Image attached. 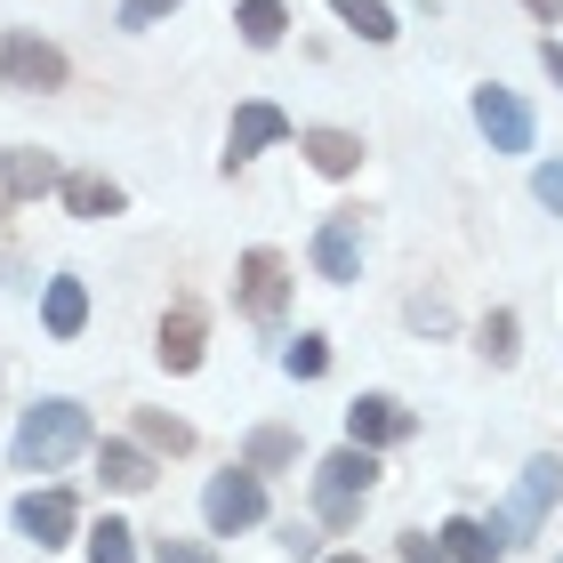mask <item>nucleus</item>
<instances>
[{
    "label": "nucleus",
    "instance_id": "obj_1",
    "mask_svg": "<svg viewBox=\"0 0 563 563\" xmlns=\"http://www.w3.org/2000/svg\"><path fill=\"white\" fill-rule=\"evenodd\" d=\"M81 443H89V411H81V402H65V395H48V402H33V411L16 419L9 459L24 475H48V467H65Z\"/></svg>",
    "mask_w": 563,
    "mask_h": 563
},
{
    "label": "nucleus",
    "instance_id": "obj_2",
    "mask_svg": "<svg viewBox=\"0 0 563 563\" xmlns=\"http://www.w3.org/2000/svg\"><path fill=\"white\" fill-rule=\"evenodd\" d=\"M555 499H563V459H555V451H540V459L523 467V483L507 492V507H499V516L483 523V531H492L499 548H507V540H531V531L548 523V507H555Z\"/></svg>",
    "mask_w": 563,
    "mask_h": 563
},
{
    "label": "nucleus",
    "instance_id": "obj_3",
    "mask_svg": "<svg viewBox=\"0 0 563 563\" xmlns=\"http://www.w3.org/2000/svg\"><path fill=\"white\" fill-rule=\"evenodd\" d=\"M371 483H378V459H371L363 443L330 451V459H322V475H314V507H322V523H330V531H346L354 516H363Z\"/></svg>",
    "mask_w": 563,
    "mask_h": 563
},
{
    "label": "nucleus",
    "instance_id": "obj_4",
    "mask_svg": "<svg viewBox=\"0 0 563 563\" xmlns=\"http://www.w3.org/2000/svg\"><path fill=\"white\" fill-rule=\"evenodd\" d=\"M201 523L218 531V540H234V531H250V523H266V483L250 475V467H225L210 492H201Z\"/></svg>",
    "mask_w": 563,
    "mask_h": 563
},
{
    "label": "nucleus",
    "instance_id": "obj_5",
    "mask_svg": "<svg viewBox=\"0 0 563 563\" xmlns=\"http://www.w3.org/2000/svg\"><path fill=\"white\" fill-rule=\"evenodd\" d=\"M0 81L48 97V89H65V57H57L41 33H9V41H0Z\"/></svg>",
    "mask_w": 563,
    "mask_h": 563
},
{
    "label": "nucleus",
    "instance_id": "obj_6",
    "mask_svg": "<svg viewBox=\"0 0 563 563\" xmlns=\"http://www.w3.org/2000/svg\"><path fill=\"white\" fill-rule=\"evenodd\" d=\"M475 121H483V137H492V153H531V106L516 89H475Z\"/></svg>",
    "mask_w": 563,
    "mask_h": 563
},
{
    "label": "nucleus",
    "instance_id": "obj_7",
    "mask_svg": "<svg viewBox=\"0 0 563 563\" xmlns=\"http://www.w3.org/2000/svg\"><path fill=\"white\" fill-rule=\"evenodd\" d=\"M242 306H250V322H282V306H290V266H282V250H250L242 258Z\"/></svg>",
    "mask_w": 563,
    "mask_h": 563
},
{
    "label": "nucleus",
    "instance_id": "obj_8",
    "mask_svg": "<svg viewBox=\"0 0 563 563\" xmlns=\"http://www.w3.org/2000/svg\"><path fill=\"white\" fill-rule=\"evenodd\" d=\"M411 427H419V419L402 411L395 395H354V402H346V434H354L363 451H378V443H402Z\"/></svg>",
    "mask_w": 563,
    "mask_h": 563
},
{
    "label": "nucleus",
    "instance_id": "obj_9",
    "mask_svg": "<svg viewBox=\"0 0 563 563\" xmlns=\"http://www.w3.org/2000/svg\"><path fill=\"white\" fill-rule=\"evenodd\" d=\"M314 266L330 282H363V218L339 210V218H322V234H314Z\"/></svg>",
    "mask_w": 563,
    "mask_h": 563
},
{
    "label": "nucleus",
    "instance_id": "obj_10",
    "mask_svg": "<svg viewBox=\"0 0 563 563\" xmlns=\"http://www.w3.org/2000/svg\"><path fill=\"white\" fill-rule=\"evenodd\" d=\"M73 523H81V516H73V499H65V492H33V499H16V531H24V540H33L41 555H48V548H65V540H73Z\"/></svg>",
    "mask_w": 563,
    "mask_h": 563
},
{
    "label": "nucleus",
    "instance_id": "obj_11",
    "mask_svg": "<svg viewBox=\"0 0 563 563\" xmlns=\"http://www.w3.org/2000/svg\"><path fill=\"white\" fill-rule=\"evenodd\" d=\"M41 322H48V339H81V322H89V290L73 274H57L41 290Z\"/></svg>",
    "mask_w": 563,
    "mask_h": 563
},
{
    "label": "nucleus",
    "instance_id": "obj_12",
    "mask_svg": "<svg viewBox=\"0 0 563 563\" xmlns=\"http://www.w3.org/2000/svg\"><path fill=\"white\" fill-rule=\"evenodd\" d=\"M298 153H306L322 177H354V169H363V137H346V130H306Z\"/></svg>",
    "mask_w": 563,
    "mask_h": 563
},
{
    "label": "nucleus",
    "instance_id": "obj_13",
    "mask_svg": "<svg viewBox=\"0 0 563 563\" xmlns=\"http://www.w3.org/2000/svg\"><path fill=\"white\" fill-rule=\"evenodd\" d=\"M162 363L169 371L201 363V306H169V314H162Z\"/></svg>",
    "mask_w": 563,
    "mask_h": 563
},
{
    "label": "nucleus",
    "instance_id": "obj_14",
    "mask_svg": "<svg viewBox=\"0 0 563 563\" xmlns=\"http://www.w3.org/2000/svg\"><path fill=\"white\" fill-rule=\"evenodd\" d=\"M282 137H290V121H282L274 106H242L225 145H234V162H250V153H266V145H282Z\"/></svg>",
    "mask_w": 563,
    "mask_h": 563
},
{
    "label": "nucleus",
    "instance_id": "obj_15",
    "mask_svg": "<svg viewBox=\"0 0 563 563\" xmlns=\"http://www.w3.org/2000/svg\"><path fill=\"white\" fill-rule=\"evenodd\" d=\"M0 186H9L16 201H33V194L57 186V162H48V153H33V145H16L9 162H0Z\"/></svg>",
    "mask_w": 563,
    "mask_h": 563
},
{
    "label": "nucleus",
    "instance_id": "obj_16",
    "mask_svg": "<svg viewBox=\"0 0 563 563\" xmlns=\"http://www.w3.org/2000/svg\"><path fill=\"white\" fill-rule=\"evenodd\" d=\"M434 540H443L451 563H499V540H492V531H483L475 516H451L443 531H434Z\"/></svg>",
    "mask_w": 563,
    "mask_h": 563
},
{
    "label": "nucleus",
    "instance_id": "obj_17",
    "mask_svg": "<svg viewBox=\"0 0 563 563\" xmlns=\"http://www.w3.org/2000/svg\"><path fill=\"white\" fill-rule=\"evenodd\" d=\"M121 201L130 194H121L113 177H65V210L73 218H121Z\"/></svg>",
    "mask_w": 563,
    "mask_h": 563
},
{
    "label": "nucleus",
    "instance_id": "obj_18",
    "mask_svg": "<svg viewBox=\"0 0 563 563\" xmlns=\"http://www.w3.org/2000/svg\"><path fill=\"white\" fill-rule=\"evenodd\" d=\"M290 459H298V427H258L242 443V467L250 475H274V467H290Z\"/></svg>",
    "mask_w": 563,
    "mask_h": 563
},
{
    "label": "nucleus",
    "instance_id": "obj_19",
    "mask_svg": "<svg viewBox=\"0 0 563 563\" xmlns=\"http://www.w3.org/2000/svg\"><path fill=\"white\" fill-rule=\"evenodd\" d=\"M97 475H106L113 492H145V483H153V459H145L137 443H106V451H97Z\"/></svg>",
    "mask_w": 563,
    "mask_h": 563
},
{
    "label": "nucleus",
    "instance_id": "obj_20",
    "mask_svg": "<svg viewBox=\"0 0 563 563\" xmlns=\"http://www.w3.org/2000/svg\"><path fill=\"white\" fill-rule=\"evenodd\" d=\"M234 24H242V41H250V48H274V41H282V24H290V9H282V0H242V16H234Z\"/></svg>",
    "mask_w": 563,
    "mask_h": 563
},
{
    "label": "nucleus",
    "instance_id": "obj_21",
    "mask_svg": "<svg viewBox=\"0 0 563 563\" xmlns=\"http://www.w3.org/2000/svg\"><path fill=\"white\" fill-rule=\"evenodd\" d=\"M137 443L177 459V451H194V427H186V419H169V411H137Z\"/></svg>",
    "mask_w": 563,
    "mask_h": 563
},
{
    "label": "nucleus",
    "instance_id": "obj_22",
    "mask_svg": "<svg viewBox=\"0 0 563 563\" xmlns=\"http://www.w3.org/2000/svg\"><path fill=\"white\" fill-rule=\"evenodd\" d=\"M330 9H339V24H354L363 41H395V16L378 9V0H330Z\"/></svg>",
    "mask_w": 563,
    "mask_h": 563
},
{
    "label": "nucleus",
    "instance_id": "obj_23",
    "mask_svg": "<svg viewBox=\"0 0 563 563\" xmlns=\"http://www.w3.org/2000/svg\"><path fill=\"white\" fill-rule=\"evenodd\" d=\"M130 540H137L130 523H97V531H89V563H137Z\"/></svg>",
    "mask_w": 563,
    "mask_h": 563
},
{
    "label": "nucleus",
    "instance_id": "obj_24",
    "mask_svg": "<svg viewBox=\"0 0 563 563\" xmlns=\"http://www.w3.org/2000/svg\"><path fill=\"white\" fill-rule=\"evenodd\" d=\"M282 371H290V378H322V371H330V339H314V330H306V339L282 354Z\"/></svg>",
    "mask_w": 563,
    "mask_h": 563
},
{
    "label": "nucleus",
    "instance_id": "obj_25",
    "mask_svg": "<svg viewBox=\"0 0 563 563\" xmlns=\"http://www.w3.org/2000/svg\"><path fill=\"white\" fill-rule=\"evenodd\" d=\"M475 339H483V354H492V363H499V371H507V363H516V314H507V306H499V314H492V322H483V330H475Z\"/></svg>",
    "mask_w": 563,
    "mask_h": 563
},
{
    "label": "nucleus",
    "instance_id": "obj_26",
    "mask_svg": "<svg viewBox=\"0 0 563 563\" xmlns=\"http://www.w3.org/2000/svg\"><path fill=\"white\" fill-rule=\"evenodd\" d=\"M177 9V0H121V24H130V33H145V24H162Z\"/></svg>",
    "mask_w": 563,
    "mask_h": 563
},
{
    "label": "nucleus",
    "instance_id": "obj_27",
    "mask_svg": "<svg viewBox=\"0 0 563 563\" xmlns=\"http://www.w3.org/2000/svg\"><path fill=\"white\" fill-rule=\"evenodd\" d=\"M531 194H540L548 210H563V162H548V169H531Z\"/></svg>",
    "mask_w": 563,
    "mask_h": 563
},
{
    "label": "nucleus",
    "instance_id": "obj_28",
    "mask_svg": "<svg viewBox=\"0 0 563 563\" xmlns=\"http://www.w3.org/2000/svg\"><path fill=\"white\" fill-rule=\"evenodd\" d=\"M402 563H451V555H443V540H427V531H419V540H402Z\"/></svg>",
    "mask_w": 563,
    "mask_h": 563
},
{
    "label": "nucleus",
    "instance_id": "obj_29",
    "mask_svg": "<svg viewBox=\"0 0 563 563\" xmlns=\"http://www.w3.org/2000/svg\"><path fill=\"white\" fill-rule=\"evenodd\" d=\"M162 563H210V548H201V540H177V548H169V540H162Z\"/></svg>",
    "mask_w": 563,
    "mask_h": 563
},
{
    "label": "nucleus",
    "instance_id": "obj_30",
    "mask_svg": "<svg viewBox=\"0 0 563 563\" xmlns=\"http://www.w3.org/2000/svg\"><path fill=\"white\" fill-rule=\"evenodd\" d=\"M523 9H531V16H548V24H555V16H563V0H523Z\"/></svg>",
    "mask_w": 563,
    "mask_h": 563
},
{
    "label": "nucleus",
    "instance_id": "obj_31",
    "mask_svg": "<svg viewBox=\"0 0 563 563\" xmlns=\"http://www.w3.org/2000/svg\"><path fill=\"white\" fill-rule=\"evenodd\" d=\"M330 563H363V555H330Z\"/></svg>",
    "mask_w": 563,
    "mask_h": 563
}]
</instances>
